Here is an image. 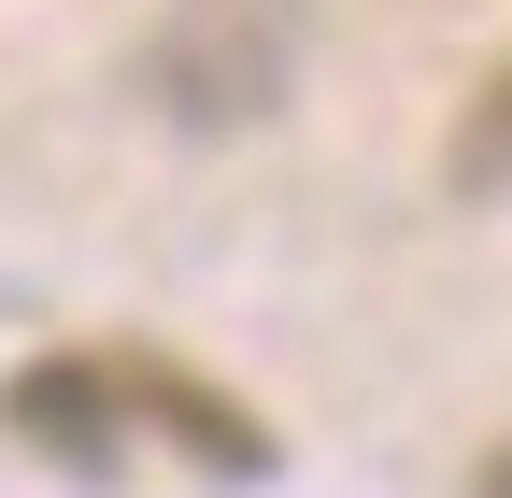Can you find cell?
<instances>
[{
  "label": "cell",
  "instance_id": "obj_1",
  "mask_svg": "<svg viewBox=\"0 0 512 498\" xmlns=\"http://www.w3.org/2000/svg\"><path fill=\"white\" fill-rule=\"evenodd\" d=\"M143 86L171 129H256L299 86V0H171V29L143 43Z\"/></svg>",
  "mask_w": 512,
  "mask_h": 498
},
{
  "label": "cell",
  "instance_id": "obj_2",
  "mask_svg": "<svg viewBox=\"0 0 512 498\" xmlns=\"http://www.w3.org/2000/svg\"><path fill=\"white\" fill-rule=\"evenodd\" d=\"M0 427H15V442H43L57 470H114V427H128V399H114V370H86V356H43V370H15V385H0Z\"/></svg>",
  "mask_w": 512,
  "mask_h": 498
},
{
  "label": "cell",
  "instance_id": "obj_3",
  "mask_svg": "<svg viewBox=\"0 0 512 498\" xmlns=\"http://www.w3.org/2000/svg\"><path fill=\"white\" fill-rule=\"evenodd\" d=\"M114 399H128V413H157L200 470H271V427H256V413H228L214 385H185V370H157V356H143V370H114Z\"/></svg>",
  "mask_w": 512,
  "mask_h": 498
},
{
  "label": "cell",
  "instance_id": "obj_4",
  "mask_svg": "<svg viewBox=\"0 0 512 498\" xmlns=\"http://www.w3.org/2000/svg\"><path fill=\"white\" fill-rule=\"evenodd\" d=\"M441 171H456V200H512V72L456 114V143H441Z\"/></svg>",
  "mask_w": 512,
  "mask_h": 498
},
{
  "label": "cell",
  "instance_id": "obj_5",
  "mask_svg": "<svg viewBox=\"0 0 512 498\" xmlns=\"http://www.w3.org/2000/svg\"><path fill=\"white\" fill-rule=\"evenodd\" d=\"M470 498H512V442H498V456H484V470H470Z\"/></svg>",
  "mask_w": 512,
  "mask_h": 498
}]
</instances>
